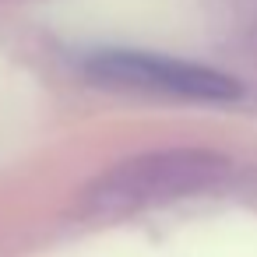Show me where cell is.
I'll return each instance as SVG.
<instances>
[{
	"instance_id": "obj_2",
	"label": "cell",
	"mask_w": 257,
	"mask_h": 257,
	"mask_svg": "<svg viewBox=\"0 0 257 257\" xmlns=\"http://www.w3.org/2000/svg\"><path fill=\"white\" fill-rule=\"evenodd\" d=\"M85 74L99 85H120V88H141L159 95H180L194 102H232L239 99V81L190 60L145 53V50H95L85 57Z\"/></svg>"
},
{
	"instance_id": "obj_1",
	"label": "cell",
	"mask_w": 257,
	"mask_h": 257,
	"mask_svg": "<svg viewBox=\"0 0 257 257\" xmlns=\"http://www.w3.org/2000/svg\"><path fill=\"white\" fill-rule=\"evenodd\" d=\"M229 173V159L211 148H155L109 166L78 194V215L95 222L127 218L204 190H215Z\"/></svg>"
}]
</instances>
